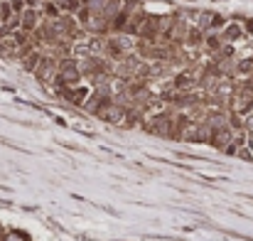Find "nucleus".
Returning <instances> with one entry per match:
<instances>
[{"label":"nucleus","instance_id":"nucleus-4","mask_svg":"<svg viewBox=\"0 0 253 241\" xmlns=\"http://www.w3.org/2000/svg\"><path fill=\"white\" fill-rule=\"evenodd\" d=\"M57 69H59V62L54 57H42V62L37 67V79L52 84V81H57Z\"/></svg>","mask_w":253,"mask_h":241},{"label":"nucleus","instance_id":"nucleus-8","mask_svg":"<svg viewBox=\"0 0 253 241\" xmlns=\"http://www.w3.org/2000/svg\"><path fill=\"white\" fill-rule=\"evenodd\" d=\"M236 74H239V77H249V79H251V74H253V59L251 57H246V59H239V62H236Z\"/></svg>","mask_w":253,"mask_h":241},{"label":"nucleus","instance_id":"nucleus-2","mask_svg":"<svg viewBox=\"0 0 253 241\" xmlns=\"http://www.w3.org/2000/svg\"><path fill=\"white\" fill-rule=\"evenodd\" d=\"M79 79H82V72H79L77 59H62L59 62V69H57V81L62 86H77Z\"/></svg>","mask_w":253,"mask_h":241},{"label":"nucleus","instance_id":"nucleus-9","mask_svg":"<svg viewBox=\"0 0 253 241\" xmlns=\"http://www.w3.org/2000/svg\"><path fill=\"white\" fill-rule=\"evenodd\" d=\"M246 32H253V20H249V22H246Z\"/></svg>","mask_w":253,"mask_h":241},{"label":"nucleus","instance_id":"nucleus-3","mask_svg":"<svg viewBox=\"0 0 253 241\" xmlns=\"http://www.w3.org/2000/svg\"><path fill=\"white\" fill-rule=\"evenodd\" d=\"M91 89L88 86H62V96L67 98V101H72L74 106H86V101L91 98Z\"/></svg>","mask_w":253,"mask_h":241},{"label":"nucleus","instance_id":"nucleus-5","mask_svg":"<svg viewBox=\"0 0 253 241\" xmlns=\"http://www.w3.org/2000/svg\"><path fill=\"white\" fill-rule=\"evenodd\" d=\"M96 116L101 121H106V123H123L126 121V108L121 103H108L101 111H96Z\"/></svg>","mask_w":253,"mask_h":241},{"label":"nucleus","instance_id":"nucleus-1","mask_svg":"<svg viewBox=\"0 0 253 241\" xmlns=\"http://www.w3.org/2000/svg\"><path fill=\"white\" fill-rule=\"evenodd\" d=\"M25 35L27 32H22V30H17V32H2V37H0V57L2 59H10V57L20 54L22 52Z\"/></svg>","mask_w":253,"mask_h":241},{"label":"nucleus","instance_id":"nucleus-6","mask_svg":"<svg viewBox=\"0 0 253 241\" xmlns=\"http://www.w3.org/2000/svg\"><path fill=\"white\" fill-rule=\"evenodd\" d=\"M37 10L35 7H27L22 15H20V30L22 32H32V30H37Z\"/></svg>","mask_w":253,"mask_h":241},{"label":"nucleus","instance_id":"nucleus-7","mask_svg":"<svg viewBox=\"0 0 253 241\" xmlns=\"http://www.w3.org/2000/svg\"><path fill=\"white\" fill-rule=\"evenodd\" d=\"M246 30H244V25H239V22H231V25H226L224 30H221V40L224 42H236L241 35H244Z\"/></svg>","mask_w":253,"mask_h":241}]
</instances>
